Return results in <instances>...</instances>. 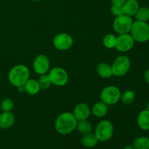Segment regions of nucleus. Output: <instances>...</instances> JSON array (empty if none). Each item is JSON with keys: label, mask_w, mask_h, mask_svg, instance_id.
<instances>
[{"label": "nucleus", "mask_w": 149, "mask_h": 149, "mask_svg": "<svg viewBox=\"0 0 149 149\" xmlns=\"http://www.w3.org/2000/svg\"><path fill=\"white\" fill-rule=\"evenodd\" d=\"M77 120L71 112H64L60 114L55 123L57 132L61 135H68L71 133L77 127Z\"/></svg>", "instance_id": "1"}, {"label": "nucleus", "mask_w": 149, "mask_h": 149, "mask_svg": "<svg viewBox=\"0 0 149 149\" xmlns=\"http://www.w3.org/2000/svg\"><path fill=\"white\" fill-rule=\"evenodd\" d=\"M30 77V71L25 65L19 64L10 69L8 74L9 81L12 85L17 87L24 85Z\"/></svg>", "instance_id": "2"}, {"label": "nucleus", "mask_w": 149, "mask_h": 149, "mask_svg": "<svg viewBox=\"0 0 149 149\" xmlns=\"http://www.w3.org/2000/svg\"><path fill=\"white\" fill-rule=\"evenodd\" d=\"M130 35L135 42L144 43L149 40V24L147 22L135 20L133 22Z\"/></svg>", "instance_id": "3"}, {"label": "nucleus", "mask_w": 149, "mask_h": 149, "mask_svg": "<svg viewBox=\"0 0 149 149\" xmlns=\"http://www.w3.org/2000/svg\"><path fill=\"white\" fill-rule=\"evenodd\" d=\"M113 124L109 120H102L97 124L95 130V135L98 141L106 142L109 141L113 135Z\"/></svg>", "instance_id": "4"}, {"label": "nucleus", "mask_w": 149, "mask_h": 149, "mask_svg": "<svg viewBox=\"0 0 149 149\" xmlns=\"http://www.w3.org/2000/svg\"><path fill=\"white\" fill-rule=\"evenodd\" d=\"M133 22L132 17L122 14L115 17L113 23V29L119 35L130 33Z\"/></svg>", "instance_id": "5"}, {"label": "nucleus", "mask_w": 149, "mask_h": 149, "mask_svg": "<svg viewBox=\"0 0 149 149\" xmlns=\"http://www.w3.org/2000/svg\"><path fill=\"white\" fill-rule=\"evenodd\" d=\"M122 93L120 90L115 86H108L100 93V100L107 106H112L120 100Z\"/></svg>", "instance_id": "6"}, {"label": "nucleus", "mask_w": 149, "mask_h": 149, "mask_svg": "<svg viewBox=\"0 0 149 149\" xmlns=\"http://www.w3.org/2000/svg\"><path fill=\"white\" fill-rule=\"evenodd\" d=\"M131 66L130 60L126 55H119L111 65L113 76L121 77L126 75Z\"/></svg>", "instance_id": "7"}, {"label": "nucleus", "mask_w": 149, "mask_h": 149, "mask_svg": "<svg viewBox=\"0 0 149 149\" xmlns=\"http://www.w3.org/2000/svg\"><path fill=\"white\" fill-rule=\"evenodd\" d=\"M48 76L51 83L54 85L62 87L65 85L68 81V74L64 68L55 67L49 71Z\"/></svg>", "instance_id": "8"}, {"label": "nucleus", "mask_w": 149, "mask_h": 149, "mask_svg": "<svg viewBox=\"0 0 149 149\" xmlns=\"http://www.w3.org/2000/svg\"><path fill=\"white\" fill-rule=\"evenodd\" d=\"M135 40L130 33L119 34L116 37L115 47L116 50L120 52H127L132 49L135 45Z\"/></svg>", "instance_id": "9"}, {"label": "nucleus", "mask_w": 149, "mask_h": 149, "mask_svg": "<svg viewBox=\"0 0 149 149\" xmlns=\"http://www.w3.org/2000/svg\"><path fill=\"white\" fill-rule=\"evenodd\" d=\"M74 44L72 36L67 33H60L53 39V45L57 49L65 51L70 49Z\"/></svg>", "instance_id": "10"}, {"label": "nucleus", "mask_w": 149, "mask_h": 149, "mask_svg": "<svg viewBox=\"0 0 149 149\" xmlns=\"http://www.w3.org/2000/svg\"><path fill=\"white\" fill-rule=\"evenodd\" d=\"M50 67L49 59L44 54L38 55L33 63V68L35 72L39 75L47 74Z\"/></svg>", "instance_id": "11"}, {"label": "nucleus", "mask_w": 149, "mask_h": 149, "mask_svg": "<svg viewBox=\"0 0 149 149\" xmlns=\"http://www.w3.org/2000/svg\"><path fill=\"white\" fill-rule=\"evenodd\" d=\"M91 110L88 105L84 103H80L74 107L73 114L77 121L86 120L90 116Z\"/></svg>", "instance_id": "12"}, {"label": "nucleus", "mask_w": 149, "mask_h": 149, "mask_svg": "<svg viewBox=\"0 0 149 149\" xmlns=\"http://www.w3.org/2000/svg\"><path fill=\"white\" fill-rule=\"evenodd\" d=\"M15 118L14 114L10 112H4L0 114V128L2 130H8L14 125Z\"/></svg>", "instance_id": "13"}, {"label": "nucleus", "mask_w": 149, "mask_h": 149, "mask_svg": "<svg viewBox=\"0 0 149 149\" xmlns=\"http://www.w3.org/2000/svg\"><path fill=\"white\" fill-rule=\"evenodd\" d=\"M122 7L124 14L132 17L135 15L140 7V5L139 2L137 0H126Z\"/></svg>", "instance_id": "14"}, {"label": "nucleus", "mask_w": 149, "mask_h": 149, "mask_svg": "<svg viewBox=\"0 0 149 149\" xmlns=\"http://www.w3.org/2000/svg\"><path fill=\"white\" fill-rule=\"evenodd\" d=\"M96 71L100 77L109 79L113 76L111 65L106 63H100L96 67Z\"/></svg>", "instance_id": "15"}, {"label": "nucleus", "mask_w": 149, "mask_h": 149, "mask_svg": "<svg viewBox=\"0 0 149 149\" xmlns=\"http://www.w3.org/2000/svg\"><path fill=\"white\" fill-rule=\"evenodd\" d=\"M92 112L95 117H104L108 113V106L102 101L97 102L93 105Z\"/></svg>", "instance_id": "16"}, {"label": "nucleus", "mask_w": 149, "mask_h": 149, "mask_svg": "<svg viewBox=\"0 0 149 149\" xmlns=\"http://www.w3.org/2000/svg\"><path fill=\"white\" fill-rule=\"evenodd\" d=\"M24 87L25 92L31 95L38 94L41 90L37 80L32 79H28V81L25 83Z\"/></svg>", "instance_id": "17"}, {"label": "nucleus", "mask_w": 149, "mask_h": 149, "mask_svg": "<svg viewBox=\"0 0 149 149\" xmlns=\"http://www.w3.org/2000/svg\"><path fill=\"white\" fill-rule=\"evenodd\" d=\"M138 125L143 130H149V111L147 109L141 111L138 114Z\"/></svg>", "instance_id": "18"}, {"label": "nucleus", "mask_w": 149, "mask_h": 149, "mask_svg": "<svg viewBox=\"0 0 149 149\" xmlns=\"http://www.w3.org/2000/svg\"><path fill=\"white\" fill-rule=\"evenodd\" d=\"M81 142L83 146L90 148H93V147L97 145V143H98V140L97 139L95 134L90 132V133L83 135L82 138L81 139Z\"/></svg>", "instance_id": "19"}, {"label": "nucleus", "mask_w": 149, "mask_h": 149, "mask_svg": "<svg viewBox=\"0 0 149 149\" xmlns=\"http://www.w3.org/2000/svg\"><path fill=\"white\" fill-rule=\"evenodd\" d=\"M76 129L78 130L79 133L82 134V135H85V134L90 133V132H92L93 126H92V124L89 121H87V119L86 120L77 121Z\"/></svg>", "instance_id": "20"}, {"label": "nucleus", "mask_w": 149, "mask_h": 149, "mask_svg": "<svg viewBox=\"0 0 149 149\" xmlns=\"http://www.w3.org/2000/svg\"><path fill=\"white\" fill-rule=\"evenodd\" d=\"M134 16L136 20L147 22L149 20V7L146 6L140 7Z\"/></svg>", "instance_id": "21"}, {"label": "nucleus", "mask_w": 149, "mask_h": 149, "mask_svg": "<svg viewBox=\"0 0 149 149\" xmlns=\"http://www.w3.org/2000/svg\"><path fill=\"white\" fill-rule=\"evenodd\" d=\"M135 149H149V138L147 137H139L135 139L132 143Z\"/></svg>", "instance_id": "22"}, {"label": "nucleus", "mask_w": 149, "mask_h": 149, "mask_svg": "<svg viewBox=\"0 0 149 149\" xmlns=\"http://www.w3.org/2000/svg\"><path fill=\"white\" fill-rule=\"evenodd\" d=\"M135 94H136V93L134 90H126L125 92H124V93L122 94V96H121L122 102L127 106L132 104V102L135 100Z\"/></svg>", "instance_id": "23"}, {"label": "nucleus", "mask_w": 149, "mask_h": 149, "mask_svg": "<svg viewBox=\"0 0 149 149\" xmlns=\"http://www.w3.org/2000/svg\"><path fill=\"white\" fill-rule=\"evenodd\" d=\"M116 42V36L113 33H107L103 39V45L108 49H113L115 47Z\"/></svg>", "instance_id": "24"}, {"label": "nucleus", "mask_w": 149, "mask_h": 149, "mask_svg": "<svg viewBox=\"0 0 149 149\" xmlns=\"http://www.w3.org/2000/svg\"><path fill=\"white\" fill-rule=\"evenodd\" d=\"M38 82H39V87H40L41 90H47V89L49 88L51 85V81L49 79V77L48 76V74H42L40 75L39 79L37 80Z\"/></svg>", "instance_id": "25"}, {"label": "nucleus", "mask_w": 149, "mask_h": 149, "mask_svg": "<svg viewBox=\"0 0 149 149\" xmlns=\"http://www.w3.org/2000/svg\"><path fill=\"white\" fill-rule=\"evenodd\" d=\"M14 108V102L10 98H5L1 101V109L4 112H10Z\"/></svg>", "instance_id": "26"}, {"label": "nucleus", "mask_w": 149, "mask_h": 149, "mask_svg": "<svg viewBox=\"0 0 149 149\" xmlns=\"http://www.w3.org/2000/svg\"><path fill=\"white\" fill-rule=\"evenodd\" d=\"M111 14L115 17H117V16L124 14L122 6L114 5V4H112V6L111 7Z\"/></svg>", "instance_id": "27"}, {"label": "nucleus", "mask_w": 149, "mask_h": 149, "mask_svg": "<svg viewBox=\"0 0 149 149\" xmlns=\"http://www.w3.org/2000/svg\"><path fill=\"white\" fill-rule=\"evenodd\" d=\"M125 1H126V0H111L112 4L118 6H122Z\"/></svg>", "instance_id": "28"}, {"label": "nucleus", "mask_w": 149, "mask_h": 149, "mask_svg": "<svg viewBox=\"0 0 149 149\" xmlns=\"http://www.w3.org/2000/svg\"><path fill=\"white\" fill-rule=\"evenodd\" d=\"M144 79H145V81H146L147 84H149V68H148L144 73Z\"/></svg>", "instance_id": "29"}, {"label": "nucleus", "mask_w": 149, "mask_h": 149, "mask_svg": "<svg viewBox=\"0 0 149 149\" xmlns=\"http://www.w3.org/2000/svg\"><path fill=\"white\" fill-rule=\"evenodd\" d=\"M17 90H18L19 93H24L25 92V87H24V85L23 86H20V87H17Z\"/></svg>", "instance_id": "30"}, {"label": "nucleus", "mask_w": 149, "mask_h": 149, "mask_svg": "<svg viewBox=\"0 0 149 149\" xmlns=\"http://www.w3.org/2000/svg\"><path fill=\"white\" fill-rule=\"evenodd\" d=\"M123 149H135V148H134V147L132 146V145H129L125 146Z\"/></svg>", "instance_id": "31"}, {"label": "nucleus", "mask_w": 149, "mask_h": 149, "mask_svg": "<svg viewBox=\"0 0 149 149\" xmlns=\"http://www.w3.org/2000/svg\"><path fill=\"white\" fill-rule=\"evenodd\" d=\"M146 109L148 111H149V101L148 102V103H147V105H146Z\"/></svg>", "instance_id": "32"}, {"label": "nucleus", "mask_w": 149, "mask_h": 149, "mask_svg": "<svg viewBox=\"0 0 149 149\" xmlns=\"http://www.w3.org/2000/svg\"><path fill=\"white\" fill-rule=\"evenodd\" d=\"M32 1H42V0H32Z\"/></svg>", "instance_id": "33"}]
</instances>
